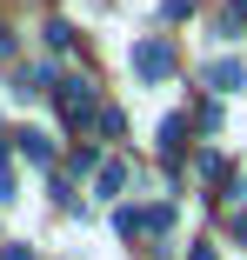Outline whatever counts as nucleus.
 <instances>
[{
    "mask_svg": "<svg viewBox=\"0 0 247 260\" xmlns=\"http://www.w3.org/2000/svg\"><path fill=\"white\" fill-rule=\"evenodd\" d=\"M54 93H60V114H67L74 127H80V120H101V107H94V87H87L80 74H74V80H60Z\"/></svg>",
    "mask_w": 247,
    "mask_h": 260,
    "instance_id": "1",
    "label": "nucleus"
},
{
    "mask_svg": "<svg viewBox=\"0 0 247 260\" xmlns=\"http://www.w3.org/2000/svg\"><path fill=\"white\" fill-rule=\"evenodd\" d=\"M134 67H140V80H161V74H167V47L140 40V47H134Z\"/></svg>",
    "mask_w": 247,
    "mask_h": 260,
    "instance_id": "2",
    "label": "nucleus"
},
{
    "mask_svg": "<svg viewBox=\"0 0 247 260\" xmlns=\"http://www.w3.org/2000/svg\"><path fill=\"white\" fill-rule=\"evenodd\" d=\"M127 187V167H101V180H94V193H101V200H114Z\"/></svg>",
    "mask_w": 247,
    "mask_h": 260,
    "instance_id": "3",
    "label": "nucleus"
},
{
    "mask_svg": "<svg viewBox=\"0 0 247 260\" xmlns=\"http://www.w3.org/2000/svg\"><path fill=\"white\" fill-rule=\"evenodd\" d=\"M0 260H34V253H27V247H7V253H0Z\"/></svg>",
    "mask_w": 247,
    "mask_h": 260,
    "instance_id": "4",
    "label": "nucleus"
},
{
    "mask_svg": "<svg viewBox=\"0 0 247 260\" xmlns=\"http://www.w3.org/2000/svg\"><path fill=\"white\" fill-rule=\"evenodd\" d=\"M240 240H247V214H240Z\"/></svg>",
    "mask_w": 247,
    "mask_h": 260,
    "instance_id": "5",
    "label": "nucleus"
}]
</instances>
